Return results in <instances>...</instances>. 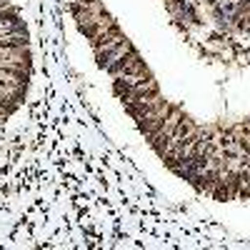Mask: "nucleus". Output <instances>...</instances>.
<instances>
[{"label": "nucleus", "instance_id": "f257e3e1", "mask_svg": "<svg viewBox=\"0 0 250 250\" xmlns=\"http://www.w3.org/2000/svg\"><path fill=\"white\" fill-rule=\"evenodd\" d=\"M0 68L30 73V53H28V45H0Z\"/></svg>", "mask_w": 250, "mask_h": 250}, {"label": "nucleus", "instance_id": "20e7f679", "mask_svg": "<svg viewBox=\"0 0 250 250\" xmlns=\"http://www.w3.org/2000/svg\"><path fill=\"white\" fill-rule=\"evenodd\" d=\"M90 40H93V48H95V53H98V50H103V48H110V45L120 43V40H125V35L120 33L118 25H113V28H108V30L98 33V35L90 38Z\"/></svg>", "mask_w": 250, "mask_h": 250}, {"label": "nucleus", "instance_id": "f03ea898", "mask_svg": "<svg viewBox=\"0 0 250 250\" xmlns=\"http://www.w3.org/2000/svg\"><path fill=\"white\" fill-rule=\"evenodd\" d=\"M130 53H133V45L128 43V40H120V43H115V45H110V48L98 50V62H100V68H105V70L113 73Z\"/></svg>", "mask_w": 250, "mask_h": 250}, {"label": "nucleus", "instance_id": "7ed1b4c3", "mask_svg": "<svg viewBox=\"0 0 250 250\" xmlns=\"http://www.w3.org/2000/svg\"><path fill=\"white\" fill-rule=\"evenodd\" d=\"M118 78H128V75H150L148 73V68H145V62L135 55V53H130L128 58H125L123 62H120V65L113 70Z\"/></svg>", "mask_w": 250, "mask_h": 250}]
</instances>
